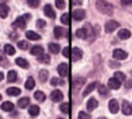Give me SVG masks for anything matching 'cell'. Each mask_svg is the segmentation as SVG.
Here are the masks:
<instances>
[{
	"label": "cell",
	"mask_w": 132,
	"mask_h": 119,
	"mask_svg": "<svg viewBox=\"0 0 132 119\" xmlns=\"http://www.w3.org/2000/svg\"><path fill=\"white\" fill-rule=\"evenodd\" d=\"M6 93H7L9 95L17 97V95H20L21 90H20V88H17V87H10V88H7V91H6Z\"/></svg>",
	"instance_id": "obj_20"
},
{
	"label": "cell",
	"mask_w": 132,
	"mask_h": 119,
	"mask_svg": "<svg viewBox=\"0 0 132 119\" xmlns=\"http://www.w3.org/2000/svg\"><path fill=\"white\" fill-rule=\"evenodd\" d=\"M34 87H35V80H34L32 77H28L27 81H26V88L27 90H32Z\"/></svg>",
	"instance_id": "obj_24"
},
{
	"label": "cell",
	"mask_w": 132,
	"mask_h": 119,
	"mask_svg": "<svg viewBox=\"0 0 132 119\" xmlns=\"http://www.w3.org/2000/svg\"><path fill=\"white\" fill-rule=\"evenodd\" d=\"M51 99H52V101H55V102H59V101L63 99V94L59 91V90H55V91L51 93Z\"/></svg>",
	"instance_id": "obj_8"
},
{
	"label": "cell",
	"mask_w": 132,
	"mask_h": 119,
	"mask_svg": "<svg viewBox=\"0 0 132 119\" xmlns=\"http://www.w3.org/2000/svg\"><path fill=\"white\" fill-rule=\"evenodd\" d=\"M98 93L101 94V95H107V94H108V90H107L105 86H100L98 87Z\"/></svg>",
	"instance_id": "obj_36"
},
{
	"label": "cell",
	"mask_w": 132,
	"mask_h": 119,
	"mask_svg": "<svg viewBox=\"0 0 132 119\" xmlns=\"http://www.w3.org/2000/svg\"><path fill=\"white\" fill-rule=\"evenodd\" d=\"M61 111L63 112V114H69V111H70V106H69V104H62L61 105Z\"/></svg>",
	"instance_id": "obj_35"
},
{
	"label": "cell",
	"mask_w": 132,
	"mask_h": 119,
	"mask_svg": "<svg viewBox=\"0 0 132 119\" xmlns=\"http://www.w3.org/2000/svg\"><path fill=\"white\" fill-rule=\"evenodd\" d=\"M31 55H34V56H41V55H44V48H42V46H39V45L34 46V48L31 49Z\"/></svg>",
	"instance_id": "obj_18"
},
{
	"label": "cell",
	"mask_w": 132,
	"mask_h": 119,
	"mask_svg": "<svg viewBox=\"0 0 132 119\" xmlns=\"http://www.w3.org/2000/svg\"><path fill=\"white\" fill-rule=\"evenodd\" d=\"M38 60L42 62V63H49V62H51V59H49L48 55H41V56H38Z\"/></svg>",
	"instance_id": "obj_32"
},
{
	"label": "cell",
	"mask_w": 132,
	"mask_h": 119,
	"mask_svg": "<svg viewBox=\"0 0 132 119\" xmlns=\"http://www.w3.org/2000/svg\"><path fill=\"white\" fill-rule=\"evenodd\" d=\"M59 119H62V118H59Z\"/></svg>",
	"instance_id": "obj_52"
},
{
	"label": "cell",
	"mask_w": 132,
	"mask_h": 119,
	"mask_svg": "<svg viewBox=\"0 0 132 119\" xmlns=\"http://www.w3.org/2000/svg\"><path fill=\"white\" fill-rule=\"evenodd\" d=\"M30 17H31L30 14H26V15H23V17H18L17 20L14 21L13 25H14V27H17V28H21V30H24V28H26V25H27L26 21H27V20H30Z\"/></svg>",
	"instance_id": "obj_2"
},
{
	"label": "cell",
	"mask_w": 132,
	"mask_h": 119,
	"mask_svg": "<svg viewBox=\"0 0 132 119\" xmlns=\"http://www.w3.org/2000/svg\"><path fill=\"white\" fill-rule=\"evenodd\" d=\"M0 63H3V65H6V63H7V60H6V58L3 56V52H0Z\"/></svg>",
	"instance_id": "obj_44"
},
{
	"label": "cell",
	"mask_w": 132,
	"mask_h": 119,
	"mask_svg": "<svg viewBox=\"0 0 132 119\" xmlns=\"http://www.w3.org/2000/svg\"><path fill=\"white\" fill-rule=\"evenodd\" d=\"M7 80L10 81V83H14V81L17 80V73H15L14 70H10L7 73Z\"/></svg>",
	"instance_id": "obj_27"
},
{
	"label": "cell",
	"mask_w": 132,
	"mask_h": 119,
	"mask_svg": "<svg viewBox=\"0 0 132 119\" xmlns=\"http://www.w3.org/2000/svg\"><path fill=\"white\" fill-rule=\"evenodd\" d=\"M108 87H110L111 90H118L119 87H121V81L117 80L115 77H112V79L108 80Z\"/></svg>",
	"instance_id": "obj_7"
},
{
	"label": "cell",
	"mask_w": 132,
	"mask_h": 119,
	"mask_svg": "<svg viewBox=\"0 0 132 119\" xmlns=\"http://www.w3.org/2000/svg\"><path fill=\"white\" fill-rule=\"evenodd\" d=\"M81 56H83V52H81V49H79V48H73V49H72L70 58H72V60H73V62L80 60Z\"/></svg>",
	"instance_id": "obj_4"
},
{
	"label": "cell",
	"mask_w": 132,
	"mask_h": 119,
	"mask_svg": "<svg viewBox=\"0 0 132 119\" xmlns=\"http://www.w3.org/2000/svg\"><path fill=\"white\" fill-rule=\"evenodd\" d=\"M28 112H30V115H31L32 118L38 116V115H39V106H38V105H31L30 109H28Z\"/></svg>",
	"instance_id": "obj_17"
},
{
	"label": "cell",
	"mask_w": 132,
	"mask_h": 119,
	"mask_svg": "<svg viewBox=\"0 0 132 119\" xmlns=\"http://www.w3.org/2000/svg\"><path fill=\"white\" fill-rule=\"evenodd\" d=\"M96 6H97V8H98L101 13H104V14H112L114 13V6H112L111 3H108V2L98 0V2L96 3Z\"/></svg>",
	"instance_id": "obj_1"
},
{
	"label": "cell",
	"mask_w": 132,
	"mask_h": 119,
	"mask_svg": "<svg viewBox=\"0 0 132 119\" xmlns=\"http://www.w3.org/2000/svg\"><path fill=\"white\" fill-rule=\"evenodd\" d=\"M26 36L28 39H31V41H39L41 39V35H39V34H37V32H34V31H27Z\"/></svg>",
	"instance_id": "obj_13"
},
{
	"label": "cell",
	"mask_w": 132,
	"mask_h": 119,
	"mask_svg": "<svg viewBox=\"0 0 132 119\" xmlns=\"http://www.w3.org/2000/svg\"><path fill=\"white\" fill-rule=\"evenodd\" d=\"M122 4H124V6H129V4H132V2H122Z\"/></svg>",
	"instance_id": "obj_47"
},
{
	"label": "cell",
	"mask_w": 132,
	"mask_h": 119,
	"mask_svg": "<svg viewBox=\"0 0 132 119\" xmlns=\"http://www.w3.org/2000/svg\"><path fill=\"white\" fill-rule=\"evenodd\" d=\"M28 6H30V7H38L39 2L38 0H28Z\"/></svg>",
	"instance_id": "obj_37"
},
{
	"label": "cell",
	"mask_w": 132,
	"mask_h": 119,
	"mask_svg": "<svg viewBox=\"0 0 132 119\" xmlns=\"http://www.w3.org/2000/svg\"><path fill=\"white\" fill-rule=\"evenodd\" d=\"M59 83H63V81H59L58 79H55V77H53V79L51 80V84H52V86H58Z\"/></svg>",
	"instance_id": "obj_43"
},
{
	"label": "cell",
	"mask_w": 132,
	"mask_h": 119,
	"mask_svg": "<svg viewBox=\"0 0 132 119\" xmlns=\"http://www.w3.org/2000/svg\"><path fill=\"white\" fill-rule=\"evenodd\" d=\"M119 25V23L118 21H115V20H110V21H107V24H105V31L107 32H112L114 30H117Z\"/></svg>",
	"instance_id": "obj_5"
},
{
	"label": "cell",
	"mask_w": 132,
	"mask_h": 119,
	"mask_svg": "<svg viewBox=\"0 0 132 119\" xmlns=\"http://www.w3.org/2000/svg\"><path fill=\"white\" fill-rule=\"evenodd\" d=\"M65 28H62V27H55L53 28V35L56 36V38H62V36L65 35Z\"/></svg>",
	"instance_id": "obj_16"
},
{
	"label": "cell",
	"mask_w": 132,
	"mask_h": 119,
	"mask_svg": "<svg viewBox=\"0 0 132 119\" xmlns=\"http://www.w3.org/2000/svg\"><path fill=\"white\" fill-rule=\"evenodd\" d=\"M3 77H4V74H3V73H2V71H0V81H2V80H3Z\"/></svg>",
	"instance_id": "obj_49"
},
{
	"label": "cell",
	"mask_w": 132,
	"mask_h": 119,
	"mask_svg": "<svg viewBox=\"0 0 132 119\" xmlns=\"http://www.w3.org/2000/svg\"><path fill=\"white\" fill-rule=\"evenodd\" d=\"M56 7H58V8H63L65 7V2H63V0H58V2H56Z\"/></svg>",
	"instance_id": "obj_42"
},
{
	"label": "cell",
	"mask_w": 132,
	"mask_h": 119,
	"mask_svg": "<svg viewBox=\"0 0 132 119\" xmlns=\"http://www.w3.org/2000/svg\"><path fill=\"white\" fill-rule=\"evenodd\" d=\"M96 87H97V83H96V81H94V83H90L89 86H87L86 88H84V91H83V97H87L90 93L93 91L94 88H96Z\"/></svg>",
	"instance_id": "obj_19"
},
{
	"label": "cell",
	"mask_w": 132,
	"mask_h": 119,
	"mask_svg": "<svg viewBox=\"0 0 132 119\" xmlns=\"http://www.w3.org/2000/svg\"><path fill=\"white\" fill-rule=\"evenodd\" d=\"M59 51H61V48H59L58 43H53V42L49 43V52H51V53H55V55H56Z\"/></svg>",
	"instance_id": "obj_28"
},
{
	"label": "cell",
	"mask_w": 132,
	"mask_h": 119,
	"mask_svg": "<svg viewBox=\"0 0 132 119\" xmlns=\"http://www.w3.org/2000/svg\"><path fill=\"white\" fill-rule=\"evenodd\" d=\"M72 17H73L76 21H80V20H83V18L86 17V13H84L83 10H75L73 13H72Z\"/></svg>",
	"instance_id": "obj_9"
},
{
	"label": "cell",
	"mask_w": 132,
	"mask_h": 119,
	"mask_svg": "<svg viewBox=\"0 0 132 119\" xmlns=\"http://www.w3.org/2000/svg\"><path fill=\"white\" fill-rule=\"evenodd\" d=\"M9 11H10L9 6L4 4V3H2V4H0V17H2V18H6V17L9 15Z\"/></svg>",
	"instance_id": "obj_11"
},
{
	"label": "cell",
	"mask_w": 132,
	"mask_h": 119,
	"mask_svg": "<svg viewBox=\"0 0 132 119\" xmlns=\"http://www.w3.org/2000/svg\"><path fill=\"white\" fill-rule=\"evenodd\" d=\"M98 119H107V118H98Z\"/></svg>",
	"instance_id": "obj_50"
},
{
	"label": "cell",
	"mask_w": 132,
	"mask_h": 119,
	"mask_svg": "<svg viewBox=\"0 0 132 119\" xmlns=\"http://www.w3.org/2000/svg\"><path fill=\"white\" fill-rule=\"evenodd\" d=\"M118 36H119L121 39H128V38H131V31L127 30V28H124V30H119Z\"/></svg>",
	"instance_id": "obj_15"
},
{
	"label": "cell",
	"mask_w": 132,
	"mask_h": 119,
	"mask_svg": "<svg viewBox=\"0 0 132 119\" xmlns=\"http://www.w3.org/2000/svg\"><path fill=\"white\" fill-rule=\"evenodd\" d=\"M108 109L111 114H117L118 109H119V105H118V101L117 99H111V101L108 102Z\"/></svg>",
	"instance_id": "obj_6"
},
{
	"label": "cell",
	"mask_w": 132,
	"mask_h": 119,
	"mask_svg": "<svg viewBox=\"0 0 132 119\" xmlns=\"http://www.w3.org/2000/svg\"><path fill=\"white\" fill-rule=\"evenodd\" d=\"M0 99H2V95H0Z\"/></svg>",
	"instance_id": "obj_51"
},
{
	"label": "cell",
	"mask_w": 132,
	"mask_h": 119,
	"mask_svg": "<svg viewBox=\"0 0 132 119\" xmlns=\"http://www.w3.org/2000/svg\"><path fill=\"white\" fill-rule=\"evenodd\" d=\"M4 52L7 53V55H14L15 49H14L13 45H4Z\"/></svg>",
	"instance_id": "obj_29"
},
{
	"label": "cell",
	"mask_w": 132,
	"mask_h": 119,
	"mask_svg": "<svg viewBox=\"0 0 132 119\" xmlns=\"http://www.w3.org/2000/svg\"><path fill=\"white\" fill-rule=\"evenodd\" d=\"M131 87H132V80H129L127 83V88H131Z\"/></svg>",
	"instance_id": "obj_45"
},
{
	"label": "cell",
	"mask_w": 132,
	"mask_h": 119,
	"mask_svg": "<svg viewBox=\"0 0 132 119\" xmlns=\"http://www.w3.org/2000/svg\"><path fill=\"white\" fill-rule=\"evenodd\" d=\"M97 105H98V101H97L96 98H90L89 102H87V109H89V111H92V109L97 108Z\"/></svg>",
	"instance_id": "obj_22"
},
{
	"label": "cell",
	"mask_w": 132,
	"mask_h": 119,
	"mask_svg": "<svg viewBox=\"0 0 132 119\" xmlns=\"http://www.w3.org/2000/svg\"><path fill=\"white\" fill-rule=\"evenodd\" d=\"M44 13L48 15L49 18H55L56 17V14H55V11H53V8H52L51 4H46L45 7H44Z\"/></svg>",
	"instance_id": "obj_10"
},
{
	"label": "cell",
	"mask_w": 132,
	"mask_h": 119,
	"mask_svg": "<svg viewBox=\"0 0 132 119\" xmlns=\"http://www.w3.org/2000/svg\"><path fill=\"white\" fill-rule=\"evenodd\" d=\"M110 66H114V67H118V63H115V62H110Z\"/></svg>",
	"instance_id": "obj_46"
},
{
	"label": "cell",
	"mask_w": 132,
	"mask_h": 119,
	"mask_svg": "<svg viewBox=\"0 0 132 119\" xmlns=\"http://www.w3.org/2000/svg\"><path fill=\"white\" fill-rule=\"evenodd\" d=\"M34 97H35V99H38V101H41V102H44V101H45V98H46L45 94L41 93V91H37L35 94H34Z\"/></svg>",
	"instance_id": "obj_30"
},
{
	"label": "cell",
	"mask_w": 132,
	"mask_h": 119,
	"mask_svg": "<svg viewBox=\"0 0 132 119\" xmlns=\"http://www.w3.org/2000/svg\"><path fill=\"white\" fill-rule=\"evenodd\" d=\"M128 53L125 51H122V49H115L114 52H112V58L117 59V60H124V59H127Z\"/></svg>",
	"instance_id": "obj_3"
},
{
	"label": "cell",
	"mask_w": 132,
	"mask_h": 119,
	"mask_svg": "<svg viewBox=\"0 0 132 119\" xmlns=\"http://www.w3.org/2000/svg\"><path fill=\"white\" fill-rule=\"evenodd\" d=\"M122 112H124V115H131L132 114V106L129 105L128 101L122 102Z\"/></svg>",
	"instance_id": "obj_14"
},
{
	"label": "cell",
	"mask_w": 132,
	"mask_h": 119,
	"mask_svg": "<svg viewBox=\"0 0 132 119\" xmlns=\"http://www.w3.org/2000/svg\"><path fill=\"white\" fill-rule=\"evenodd\" d=\"M61 21H62L63 24H69V14H63V15H62V17H61Z\"/></svg>",
	"instance_id": "obj_39"
},
{
	"label": "cell",
	"mask_w": 132,
	"mask_h": 119,
	"mask_svg": "<svg viewBox=\"0 0 132 119\" xmlns=\"http://www.w3.org/2000/svg\"><path fill=\"white\" fill-rule=\"evenodd\" d=\"M72 4H73V6H80V2H73Z\"/></svg>",
	"instance_id": "obj_48"
},
{
	"label": "cell",
	"mask_w": 132,
	"mask_h": 119,
	"mask_svg": "<svg viewBox=\"0 0 132 119\" xmlns=\"http://www.w3.org/2000/svg\"><path fill=\"white\" fill-rule=\"evenodd\" d=\"M39 79H41L42 83H45V81L48 80V71H46V70H41L39 71Z\"/></svg>",
	"instance_id": "obj_31"
},
{
	"label": "cell",
	"mask_w": 132,
	"mask_h": 119,
	"mask_svg": "<svg viewBox=\"0 0 132 119\" xmlns=\"http://www.w3.org/2000/svg\"><path fill=\"white\" fill-rule=\"evenodd\" d=\"M69 66L66 63H61L59 65V67H58V73L61 74L62 77H66V74H68V71H69Z\"/></svg>",
	"instance_id": "obj_12"
},
{
	"label": "cell",
	"mask_w": 132,
	"mask_h": 119,
	"mask_svg": "<svg viewBox=\"0 0 132 119\" xmlns=\"http://www.w3.org/2000/svg\"><path fill=\"white\" fill-rule=\"evenodd\" d=\"M15 63H17L20 67H23V69H28V66H30L28 62L26 60V59H23V58H17L15 59Z\"/></svg>",
	"instance_id": "obj_21"
},
{
	"label": "cell",
	"mask_w": 132,
	"mask_h": 119,
	"mask_svg": "<svg viewBox=\"0 0 132 119\" xmlns=\"http://www.w3.org/2000/svg\"><path fill=\"white\" fill-rule=\"evenodd\" d=\"M114 77H115L117 80H119V81H124V80H125V74L121 73V71H115Z\"/></svg>",
	"instance_id": "obj_33"
},
{
	"label": "cell",
	"mask_w": 132,
	"mask_h": 119,
	"mask_svg": "<svg viewBox=\"0 0 132 119\" xmlns=\"http://www.w3.org/2000/svg\"><path fill=\"white\" fill-rule=\"evenodd\" d=\"M20 108H26V106L30 105V98H27V97H24V98H21L20 101H18V104H17Z\"/></svg>",
	"instance_id": "obj_26"
},
{
	"label": "cell",
	"mask_w": 132,
	"mask_h": 119,
	"mask_svg": "<svg viewBox=\"0 0 132 119\" xmlns=\"http://www.w3.org/2000/svg\"><path fill=\"white\" fill-rule=\"evenodd\" d=\"M76 36H77V38H81V39H86L87 38V30H84V28L77 30L76 31Z\"/></svg>",
	"instance_id": "obj_23"
},
{
	"label": "cell",
	"mask_w": 132,
	"mask_h": 119,
	"mask_svg": "<svg viewBox=\"0 0 132 119\" xmlns=\"http://www.w3.org/2000/svg\"><path fill=\"white\" fill-rule=\"evenodd\" d=\"M18 48L26 51V49H28V42L27 41H20V42H18Z\"/></svg>",
	"instance_id": "obj_34"
},
{
	"label": "cell",
	"mask_w": 132,
	"mask_h": 119,
	"mask_svg": "<svg viewBox=\"0 0 132 119\" xmlns=\"http://www.w3.org/2000/svg\"><path fill=\"white\" fill-rule=\"evenodd\" d=\"M70 52H72V49L69 48V46H66V48L63 49V56H66V58H69V56H70Z\"/></svg>",
	"instance_id": "obj_41"
},
{
	"label": "cell",
	"mask_w": 132,
	"mask_h": 119,
	"mask_svg": "<svg viewBox=\"0 0 132 119\" xmlns=\"http://www.w3.org/2000/svg\"><path fill=\"white\" fill-rule=\"evenodd\" d=\"M13 108H14V105L11 104L10 101H6V102H3V104H2V109H3V111H9V112H10V111H13Z\"/></svg>",
	"instance_id": "obj_25"
},
{
	"label": "cell",
	"mask_w": 132,
	"mask_h": 119,
	"mask_svg": "<svg viewBox=\"0 0 132 119\" xmlns=\"http://www.w3.org/2000/svg\"><path fill=\"white\" fill-rule=\"evenodd\" d=\"M79 119H90V115L87 112H79Z\"/></svg>",
	"instance_id": "obj_38"
},
{
	"label": "cell",
	"mask_w": 132,
	"mask_h": 119,
	"mask_svg": "<svg viewBox=\"0 0 132 119\" xmlns=\"http://www.w3.org/2000/svg\"><path fill=\"white\" fill-rule=\"evenodd\" d=\"M45 25H46V24H45V21H42V20H38V21H37V27H38L39 30L45 28Z\"/></svg>",
	"instance_id": "obj_40"
}]
</instances>
